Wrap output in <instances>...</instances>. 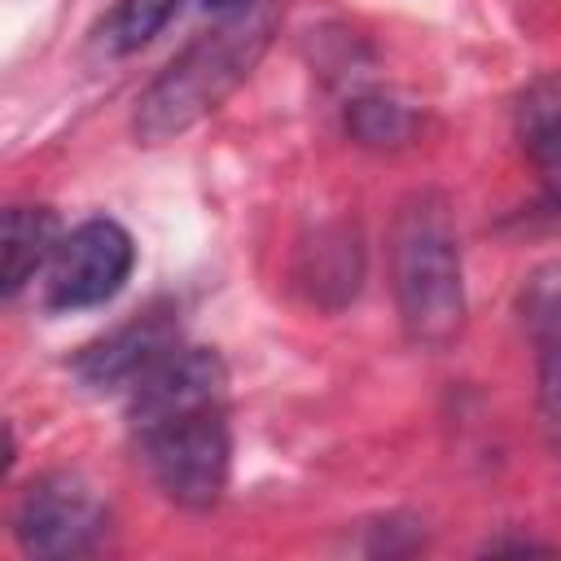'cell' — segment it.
Segmentation results:
<instances>
[{"instance_id":"obj_1","label":"cell","mask_w":561,"mask_h":561,"mask_svg":"<svg viewBox=\"0 0 561 561\" xmlns=\"http://www.w3.org/2000/svg\"><path fill=\"white\" fill-rule=\"evenodd\" d=\"M131 443L158 491L188 513L224 500L232 473L228 368L210 346H175L127 390Z\"/></svg>"},{"instance_id":"obj_2","label":"cell","mask_w":561,"mask_h":561,"mask_svg":"<svg viewBox=\"0 0 561 561\" xmlns=\"http://www.w3.org/2000/svg\"><path fill=\"white\" fill-rule=\"evenodd\" d=\"M276 26L272 4H254L237 18H224L210 31H197L136 96V140L140 145H167L197 127L206 114H215L254 70Z\"/></svg>"},{"instance_id":"obj_3","label":"cell","mask_w":561,"mask_h":561,"mask_svg":"<svg viewBox=\"0 0 561 561\" xmlns=\"http://www.w3.org/2000/svg\"><path fill=\"white\" fill-rule=\"evenodd\" d=\"M390 289L403 333L421 351H447L465 329L460 237L443 193H408L390 224Z\"/></svg>"},{"instance_id":"obj_4","label":"cell","mask_w":561,"mask_h":561,"mask_svg":"<svg viewBox=\"0 0 561 561\" xmlns=\"http://www.w3.org/2000/svg\"><path fill=\"white\" fill-rule=\"evenodd\" d=\"M105 500L75 469H48L31 478L13 504V539L26 557H83L105 535Z\"/></svg>"},{"instance_id":"obj_5","label":"cell","mask_w":561,"mask_h":561,"mask_svg":"<svg viewBox=\"0 0 561 561\" xmlns=\"http://www.w3.org/2000/svg\"><path fill=\"white\" fill-rule=\"evenodd\" d=\"M136 267V245L131 232L118 219H83L70 232H61L53 259H48V280H44V307L48 311H88L105 307L110 298L123 294Z\"/></svg>"},{"instance_id":"obj_6","label":"cell","mask_w":561,"mask_h":561,"mask_svg":"<svg viewBox=\"0 0 561 561\" xmlns=\"http://www.w3.org/2000/svg\"><path fill=\"white\" fill-rule=\"evenodd\" d=\"M180 346V324H175V307L153 302L145 311H136L127 324L92 337L88 346L75 351L70 373L92 390V394H110V390H131L153 364H162L171 351Z\"/></svg>"},{"instance_id":"obj_7","label":"cell","mask_w":561,"mask_h":561,"mask_svg":"<svg viewBox=\"0 0 561 561\" xmlns=\"http://www.w3.org/2000/svg\"><path fill=\"white\" fill-rule=\"evenodd\" d=\"M298 280L311 294V302L337 311L359 294L364 280V245L359 232L346 224L320 228L311 245H302V263H298Z\"/></svg>"},{"instance_id":"obj_8","label":"cell","mask_w":561,"mask_h":561,"mask_svg":"<svg viewBox=\"0 0 561 561\" xmlns=\"http://www.w3.org/2000/svg\"><path fill=\"white\" fill-rule=\"evenodd\" d=\"M517 136L526 158L539 171L543 202L561 210V88L552 79H539L517 101Z\"/></svg>"},{"instance_id":"obj_9","label":"cell","mask_w":561,"mask_h":561,"mask_svg":"<svg viewBox=\"0 0 561 561\" xmlns=\"http://www.w3.org/2000/svg\"><path fill=\"white\" fill-rule=\"evenodd\" d=\"M61 241L57 215L48 206H9L4 210V298L22 294V285L53 259Z\"/></svg>"},{"instance_id":"obj_10","label":"cell","mask_w":561,"mask_h":561,"mask_svg":"<svg viewBox=\"0 0 561 561\" xmlns=\"http://www.w3.org/2000/svg\"><path fill=\"white\" fill-rule=\"evenodd\" d=\"M346 131L368 149H394L416 131V114L394 96L364 92L346 101Z\"/></svg>"},{"instance_id":"obj_11","label":"cell","mask_w":561,"mask_h":561,"mask_svg":"<svg viewBox=\"0 0 561 561\" xmlns=\"http://www.w3.org/2000/svg\"><path fill=\"white\" fill-rule=\"evenodd\" d=\"M180 4H184V0H118L114 13H110L105 26H101L105 53H114V57L140 53L149 39L162 35V26L180 13Z\"/></svg>"},{"instance_id":"obj_12","label":"cell","mask_w":561,"mask_h":561,"mask_svg":"<svg viewBox=\"0 0 561 561\" xmlns=\"http://www.w3.org/2000/svg\"><path fill=\"white\" fill-rule=\"evenodd\" d=\"M535 346H539V403L543 416L561 430V289L535 316Z\"/></svg>"},{"instance_id":"obj_13","label":"cell","mask_w":561,"mask_h":561,"mask_svg":"<svg viewBox=\"0 0 561 561\" xmlns=\"http://www.w3.org/2000/svg\"><path fill=\"white\" fill-rule=\"evenodd\" d=\"M254 4H259V0H202V9L215 13V18H237V13L254 9Z\"/></svg>"}]
</instances>
